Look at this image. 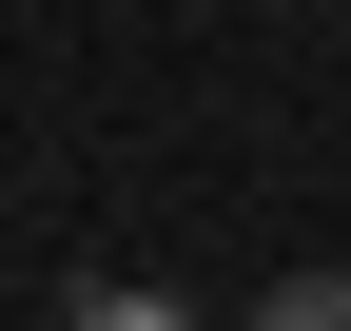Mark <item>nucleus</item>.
Instances as JSON below:
<instances>
[{
  "instance_id": "nucleus-1",
  "label": "nucleus",
  "mask_w": 351,
  "mask_h": 331,
  "mask_svg": "<svg viewBox=\"0 0 351 331\" xmlns=\"http://www.w3.org/2000/svg\"><path fill=\"white\" fill-rule=\"evenodd\" d=\"M254 331H351V273H274V293H254Z\"/></svg>"
}]
</instances>
